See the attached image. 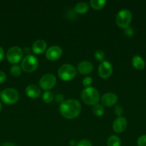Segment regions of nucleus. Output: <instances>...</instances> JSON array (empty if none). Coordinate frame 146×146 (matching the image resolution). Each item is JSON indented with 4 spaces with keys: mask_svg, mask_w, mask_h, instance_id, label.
Masks as SVG:
<instances>
[{
    "mask_svg": "<svg viewBox=\"0 0 146 146\" xmlns=\"http://www.w3.org/2000/svg\"><path fill=\"white\" fill-rule=\"evenodd\" d=\"M81 108V104L77 100H64L60 105V112L64 118L73 119L80 115Z\"/></svg>",
    "mask_w": 146,
    "mask_h": 146,
    "instance_id": "obj_1",
    "label": "nucleus"
},
{
    "mask_svg": "<svg viewBox=\"0 0 146 146\" xmlns=\"http://www.w3.org/2000/svg\"><path fill=\"white\" fill-rule=\"evenodd\" d=\"M81 98L83 102L89 106H94L98 104L100 101V94L94 87H86L82 90Z\"/></svg>",
    "mask_w": 146,
    "mask_h": 146,
    "instance_id": "obj_2",
    "label": "nucleus"
},
{
    "mask_svg": "<svg viewBox=\"0 0 146 146\" xmlns=\"http://www.w3.org/2000/svg\"><path fill=\"white\" fill-rule=\"evenodd\" d=\"M58 75L62 81H70L76 76L77 71L72 65L66 64L60 67L58 70Z\"/></svg>",
    "mask_w": 146,
    "mask_h": 146,
    "instance_id": "obj_3",
    "label": "nucleus"
},
{
    "mask_svg": "<svg viewBox=\"0 0 146 146\" xmlns=\"http://www.w3.org/2000/svg\"><path fill=\"white\" fill-rule=\"evenodd\" d=\"M1 99L3 103L7 105H12L16 104L19 98V95L17 90L8 88L2 91L0 94Z\"/></svg>",
    "mask_w": 146,
    "mask_h": 146,
    "instance_id": "obj_4",
    "label": "nucleus"
},
{
    "mask_svg": "<svg viewBox=\"0 0 146 146\" xmlns=\"http://www.w3.org/2000/svg\"><path fill=\"white\" fill-rule=\"evenodd\" d=\"M39 65V61L36 56L33 55H27L22 58L21 68L24 71L31 73L35 71Z\"/></svg>",
    "mask_w": 146,
    "mask_h": 146,
    "instance_id": "obj_5",
    "label": "nucleus"
},
{
    "mask_svg": "<svg viewBox=\"0 0 146 146\" xmlns=\"http://www.w3.org/2000/svg\"><path fill=\"white\" fill-rule=\"evenodd\" d=\"M132 21V14L128 9H122L116 16V23L119 27L125 29L129 27Z\"/></svg>",
    "mask_w": 146,
    "mask_h": 146,
    "instance_id": "obj_6",
    "label": "nucleus"
},
{
    "mask_svg": "<svg viewBox=\"0 0 146 146\" xmlns=\"http://www.w3.org/2000/svg\"><path fill=\"white\" fill-rule=\"evenodd\" d=\"M7 59L12 64H17L23 57V51L18 46H13L9 48L7 53Z\"/></svg>",
    "mask_w": 146,
    "mask_h": 146,
    "instance_id": "obj_7",
    "label": "nucleus"
},
{
    "mask_svg": "<svg viewBox=\"0 0 146 146\" xmlns=\"http://www.w3.org/2000/svg\"><path fill=\"white\" fill-rule=\"evenodd\" d=\"M57 83L56 77L52 74H47L42 76L40 80V86L45 91L52 89Z\"/></svg>",
    "mask_w": 146,
    "mask_h": 146,
    "instance_id": "obj_8",
    "label": "nucleus"
},
{
    "mask_svg": "<svg viewBox=\"0 0 146 146\" xmlns=\"http://www.w3.org/2000/svg\"><path fill=\"white\" fill-rule=\"evenodd\" d=\"M113 71V65L110 61H104L101 62L98 68L99 75L101 78H107L112 75Z\"/></svg>",
    "mask_w": 146,
    "mask_h": 146,
    "instance_id": "obj_9",
    "label": "nucleus"
},
{
    "mask_svg": "<svg viewBox=\"0 0 146 146\" xmlns=\"http://www.w3.org/2000/svg\"><path fill=\"white\" fill-rule=\"evenodd\" d=\"M62 54V49L59 46H52L46 51V57L50 61H56L59 59Z\"/></svg>",
    "mask_w": 146,
    "mask_h": 146,
    "instance_id": "obj_10",
    "label": "nucleus"
},
{
    "mask_svg": "<svg viewBox=\"0 0 146 146\" xmlns=\"http://www.w3.org/2000/svg\"><path fill=\"white\" fill-rule=\"evenodd\" d=\"M117 96L113 93H106L102 96L101 103L105 106H113L117 102Z\"/></svg>",
    "mask_w": 146,
    "mask_h": 146,
    "instance_id": "obj_11",
    "label": "nucleus"
},
{
    "mask_svg": "<svg viewBox=\"0 0 146 146\" xmlns=\"http://www.w3.org/2000/svg\"><path fill=\"white\" fill-rule=\"evenodd\" d=\"M126 128H127V121L124 117H117L113 122V128L115 132L120 133L125 131Z\"/></svg>",
    "mask_w": 146,
    "mask_h": 146,
    "instance_id": "obj_12",
    "label": "nucleus"
},
{
    "mask_svg": "<svg viewBox=\"0 0 146 146\" xmlns=\"http://www.w3.org/2000/svg\"><path fill=\"white\" fill-rule=\"evenodd\" d=\"M77 70L79 73L82 75H87L90 74L93 70V65L88 61H83L77 66Z\"/></svg>",
    "mask_w": 146,
    "mask_h": 146,
    "instance_id": "obj_13",
    "label": "nucleus"
},
{
    "mask_svg": "<svg viewBox=\"0 0 146 146\" xmlns=\"http://www.w3.org/2000/svg\"><path fill=\"white\" fill-rule=\"evenodd\" d=\"M25 93L27 96L29 97L30 98H37L41 94V91L40 88L36 85L30 84L25 88Z\"/></svg>",
    "mask_w": 146,
    "mask_h": 146,
    "instance_id": "obj_14",
    "label": "nucleus"
},
{
    "mask_svg": "<svg viewBox=\"0 0 146 146\" xmlns=\"http://www.w3.org/2000/svg\"><path fill=\"white\" fill-rule=\"evenodd\" d=\"M46 48H47V43L42 39L37 40L32 44V51L36 54H41L44 53Z\"/></svg>",
    "mask_w": 146,
    "mask_h": 146,
    "instance_id": "obj_15",
    "label": "nucleus"
},
{
    "mask_svg": "<svg viewBox=\"0 0 146 146\" xmlns=\"http://www.w3.org/2000/svg\"><path fill=\"white\" fill-rule=\"evenodd\" d=\"M132 64H133V67L137 70H143L145 66L144 59L139 55H135L133 57Z\"/></svg>",
    "mask_w": 146,
    "mask_h": 146,
    "instance_id": "obj_16",
    "label": "nucleus"
},
{
    "mask_svg": "<svg viewBox=\"0 0 146 146\" xmlns=\"http://www.w3.org/2000/svg\"><path fill=\"white\" fill-rule=\"evenodd\" d=\"M89 10V5L86 2H79L75 5L74 11L79 14H84L87 13Z\"/></svg>",
    "mask_w": 146,
    "mask_h": 146,
    "instance_id": "obj_17",
    "label": "nucleus"
},
{
    "mask_svg": "<svg viewBox=\"0 0 146 146\" xmlns=\"http://www.w3.org/2000/svg\"><path fill=\"white\" fill-rule=\"evenodd\" d=\"M107 146H120L121 145L120 138L117 135H111L107 139Z\"/></svg>",
    "mask_w": 146,
    "mask_h": 146,
    "instance_id": "obj_18",
    "label": "nucleus"
},
{
    "mask_svg": "<svg viewBox=\"0 0 146 146\" xmlns=\"http://www.w3.org/2000/svg\"><path fill=\"white\" fill-rule=\"evenodd\" d=\"M106 1L104 0H91L90 5L93 9L96 10H100L104 7Z\"/></svg>",
    "mask_w": 146,
    "mask_h": 146,
    "instance_id": "obj_19",
    "label": "nucleus"
},
{
    "mask_svg": "<svg viewBox=\"0 0 146 146\" xmlns=\"http://www.w3.org/2000/svg\"><path fill=\"white\" fill-rule=\"evenodd\" d=\"M92 113L96 116H102L104 113V108L100 104H96L92 108Z\"/></svg>",
    "mask_w": 146,
    "mask_h": 146,
    "instance_id": "obj_20",
    "label": "nucleus"
},
{
    "mask_svg": "<svg viewBox=\"0 0 146 146\" xmlns=\"http://www.w3.org/2000/svg\"><path fill=\"white\" fill-rule=\"evenodd\" d=\"M10 72L11 74L14 77H18L21 75V68L17 64H14L10 68Z\"/></svg>",
    "mask_w": 146,
    "mask_h": 146,
    "instance_id": "obj_21",
    "label": "nucleus"
},
{
    "mask_svg": "<svg viewBox=\"0 0 146 146\" xmlns=\"http://www.w3.org/2000/svg\"><path fill=\"white\" fill-rule=\"evenodd\" d=\"M54 98V96H53L52 93L50 92L49 91H44V94H42V101H44V103H47V104H49V103L52 102Z\"/></svg>",
    "mask_w": 146,
    "mask_h": 146,
    "instance_id": "obj_22",
    "label": "nucleus"
},
{
    "mask_svg": "<svg viewBox=\"0 0 146 146\" xmlns=\"http://www.w3.org/2000/svg\"><path fill=\"white\" fill-rule=\"evenodd\" d=\"M104 58H105V54L104 51H101V50H97L94 52V58L97 60L98 61H104Z\"/></svg>",
    "mask_w": 146,
    "mask_h": 146,
    "instance_id": "obj_23",
    "label": "nucleus"
},
{
    "mask_svg": "<svg viewBox=\"0 0 146 146\" xmlns=\"http://www.w3.org/2000/svg\"><path fill=\"white\" fill-rule=\"evenodd\" d=\"M137 146H146V135H140L137 141Z\"/></svg>",
    "mask_w": 146,
    "mask_h": 146,
    "instance_id": "obj_24",
    "label": "nucleus"
},
{
    "mask_svg": "<svg viewBox=\"0 0 146 146\" xmlns=\"http://www.w3.org/2000/svg\"><path fill=\"white\" fill-rule=\"evenodd\" d=\"M92 83V77L87 76L84 78H83L82 80V84L85 87H89V86H90Z\"/></svg>",
    "mask_w": 146,
    "mask_h": 146,
    "instance_id": "obj_25",
    "label": "nucleus"
},
{
    "mask_svg": "<svg viewBox=\"0 0 146 146\" xmlns=\"http://www.w3.org/2000/svg\"><path fill=\"white\" fill-rule=\"evenodd\" d=\"M76 146H92V143L88 140L83 139L77 142Z\"/></svg>",
    "mask_w": 146,
    "mask_h": 146,
    "instance_id": "obj_26",
    "label": "nucleus"
},
{
    "mask_svg": "<svg viewBox=\"0 0 146 146\" xmlns=\"http://www.w3.org/2000/svg\"><path fill=\"white\" fill-rule=\"evenodd\" d=\"M114 113H115V115H117L118 117L121 116V115L123 113V107L120 106H115V108H114Z\"/></svg>",
    "mask_w": 146,
    "mask_h": 146,
    "instance_id": "obj_27",
    "label": "nucleus"
},
{
    "mask_svg": "<svg viewBox=\"0 0 146 146\" xmlns=\"http://www.w3.org/2000/svg\"><path fill=\"white\" fill-rule=\"evenodd\" d=\"M125 34L126 36H133V34H134V30H133V29L132 28V27H127V28L125 29Z\"/></svg>",
    "mask_w": 146,
    "mask_h": 146,
    "instance_id": "obj_28",
    "label": "nucleus"
},
{
    "mask_svg": "<svg viewBox=\"0 0 146 146\" xmlns=\"http://www.w3.org/2000/svg\"><path fill=\"white\" fill-rule=\"evenodd\" d=\"M6 79H7V76H6L5 73L0 71V84H3L5 82Z\"/></svg>",
    "mask_w": 146,
    "mask_h": 146,
    "instance_id": "obj_29",
    "label": "nucleus"
},
{
    "mask_svg": "<svg viewBox=\"0 0 146 146\" xmlns=\"http://www.w3.org/2000/svg\"><path fill=\"white\" fill-rule=\"evenodd\" d=\"M4 49L0 46V62L4 59Z\"/></svg>",
    "mask_w": 146,
    "mask_h": 146,
    "instance_id": "obj_30",
    "label": "nucleus"
},
{
    "mask_svg": "<svg viewBox=\"0 0 146 146\" xmlns=\"http://www.w3.org/2000/svg\"><path fill=\"white\" fill-rule=\"evenodd\" d=\"M57 100L58 101H60V102H62V101H64V96L62 95H58L57 96Z\"/></svg>",
    "mask_w": 146,
    "mask_h": 146,
    "instance_id": "obj_31",
    "label": "nucleus"
},
{
    "mask_svg": "<svg viewBox=\"0 0 146 146\" xmlns=\"http://www.w3.org/2000/svg\"><path fill=\"white\" fill-rule=\"evenodd\" d=\"M1 146H16V145L11 143H3Z\"/></svg>",
    "mask_w": 146,
    "mask_h": 146,
    "instance_id": "obj_32",
    "label": "nucleus"
},
{
    "mask_svg": "<svg viewBox=\"0 0 146 146\" xmlns=\"http://www.w3.org/2000/svg\"><path fill=\"white\" fill-rule=\"evenodd\" d=\"M70 145L71 146H76V145H77V143H76V141H74V140H72V141H70Z\"/></svg>",
    "mask_w": 146,
    "mask_h": 146,
    "instance_id": "obj_33",
    "label": "nucleus"
},
{
    "mask_svg": "<svg viewBox=\"0 0 146 146\" xmlns=\"http://www.w3.org/2000/svg\"><path fill=\"white\" fill-rule=\"evenodd\" d=\"M1 108H2V106H1V102H0V111H1Z\"/></svg>",
    "mask_w": 146,
    "mask_h": 146,
    "instance_id": "obj_34",
    "label": "nucleus"
},
{
    "mask_svg": "<svg viewBox=\"0 0 146 146\" xmlns=\"http://www.w3.org/2000/svg\"><path fill=\"white\" fill-rule=\"evenodd\" d=\"M0 94H1V93H0Z\"/></svg>",
    "mask_w": 146,
    "mask_h": 146,
    "instance_id": "obj_35",
    "label": "nucleus"
}]
</instances>
